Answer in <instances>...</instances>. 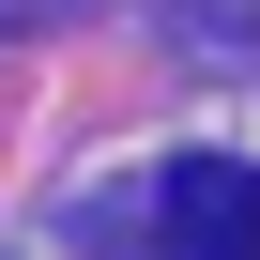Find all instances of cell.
<instances>
[{
  "instance_id": "cell-1",
  "label": "cell",
  "mask_w": 260,
  "mask_h": 260,
  "mask_svg": "<svg viewBox=\"0 0 260 260\" xmlns=\"http://www.w3.org/2000/svg\"><path fill=\"white\" fill-rule=\"evenodd\" d=\"M122 260H260V169H245V153H184V169H153Z\"/></svg>"
}]
</instances>
